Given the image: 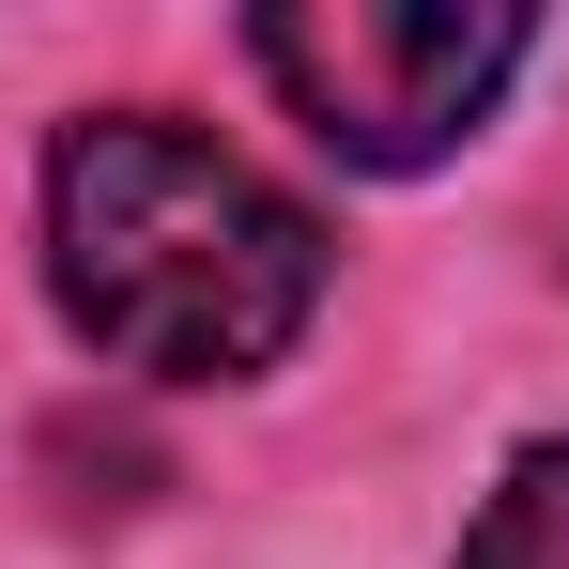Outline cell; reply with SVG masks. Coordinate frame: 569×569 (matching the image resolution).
Masks as SVG:
<instances>
[{
    "label": "cell",
    "mask_w": 569,
    "mask_h": 569,
    "mask_svg": "<svg viewBox=\"0 0 569 569\" xmlns=\"http://www.w3.org/2000/svg\"><path fill=\"white\" fill-rule=\"evenodd\" d=\"M47 262H62V308L93 323V355L216 385V370H262L308 323L323 231L247 154L186 139L170 108H108L47 170Z\"/></svg>",
    "instance_id": "1"
},
{
    "label": "cell",
    "mask_w": 569,
    "mask_h": 569,
    "mask_svg": "<svg viewBox=\"0 0 569 569\" xmlns=\"http://www.w3.org/2000/svg\"><path fill=\"white\" fill-rule=\"evenodd\" d=\"M247 47H262V78L308 108L323 154H355V170H431L477 108L508 93L523 16H447V0H308V16H262Z\"/></svg>",
    "instance_id": "2"
},
{
    "label": "cell",
    "mask_w": 569,
    "mask_h": 569,
    "mask_svg": "<svg viewBox=\"0 0 569 569\" xmlns=\"http://www.w3.org/2000/svg\"><path fill=\"white\" fill-rule=\"evenodd\" d=\"M462 569H569V447H523L508 462V492L477 508Z\"/></svg>",
    "instance_id": "3"
}]
</instances>
